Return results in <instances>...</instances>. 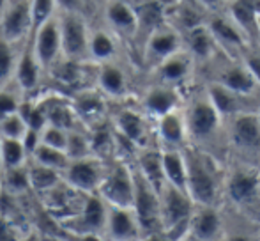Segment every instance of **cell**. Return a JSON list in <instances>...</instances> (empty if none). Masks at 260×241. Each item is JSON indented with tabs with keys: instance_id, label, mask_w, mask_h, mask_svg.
<instances>
[{
	"instance_id": "obj_29",
	"label": "cell",
	"mask_w": 260,
	"mask_h": 241,
	"mask_svg": "<svg viewBox=\"0 0 260 241\" xmlns=\"http://www.w3.org/2000/svg\"><path fill=\"white\" fill-rule=\"evenodd\" d=\"M165 181L188 192V162L184 149H163L161 147Z\"/></svg>"
},
{
	"instance_id": "obj_26",
	"label": "cell",
	"mask_w": 260,
	"mask_h": 241,
	"mask_svg": "<svg viewBox=\"0 0 260 241\" xmlns=\"http://www.w3.org/2000/svg\"><path fill=\"white\" fill-rule=\"evenodd\" d=\"M105 238L115 241H129L144 238L138 217L133 207H119L108 204Z\"/></svg>"
},
{
	"instance_id": "obj_7",
	"label": "cell",
	"mask_w": 260,
	"mask_h": 241,
	"mask_svg": "<svg viewBox=\"0 0 260 241\" xmlns=\"http://www.w3.org/2000/svg\"><path fill=\"white\" fill-rule=\"evenodd\" d=\"M135 169V204L133 209L138 217L144 238H159L163 236V224H161V199L159 192L151 185L140 170Z\"/></svg>"
},
{
	"instance_id": "obj_25",
	"label": "cell",
	"mask_w": 260,
	"mask_h": 241,
	"mask_svg": "<svg viewBox=\"0 0 260 241\" xmlns=\"http://www.w3.org/2000/svg\"><path fill=\"white\" fill-rule=\"evenodd\" d=\"M43 76H46V73L39 64L34 48H32V43L28 39L20 50L16 73H14V85L21 91L23 96H28V94L38 93V89L41 87Z\"/></svg>"
},
{
	"instance_id": "obj_45",
	"label": "cell",
	"mask_w": 260,
	"mask_h": 241,
	"mask_svg": "<svg viewBox=\"0 0 260 241\" xmlns=\"http://www.w3.org/2000/svg\"><path fill=\"white\" fill-rule=\"evenodd\" d=\"M127 2H131V4H135V6H137V4L142 2V0H127Z\"/></svg>"
},
{
	"instance_id": "obj_22",
	"label": "cell",
	"mask_w": 260,
	"mask_h": 241,
	"mask_svg": "<svg viewBox=\"0 0 260 241\" xmlns=\"http://www.w3.org/2000/svg\"><path fill=\"white\" fill-rule=\"evenodd\" d=\"M204 85H206L209 98H211L212 103L216 105L219 114L225 119L232 117L236 114H241V112H250L258 108L260 98L244 96V94L229 89V87L221 85L218 82H206Z\"/></svg>"
},
{
	"instance_id": "obj_3",
	"label": "cell",
	"mask_w": 260,
	"mask_h": 241,
	"mask_svg": "<svg viewBox=\"0 0 260 241\" xmlns=\"http://www.w3.org/2000/svg\"><path fill=\"white\" fill-rule=\"evenodd\" d=\"M226 153L234 163L260 167V117L257 110L241 112L225 119Z\"/></svg>"
},
{
	"instance_id": "obj_23",
	"label": "cell",
	"mask_w": 260,
	"mask_h": 241,
	"mask_svg": "<svg viewBox=\"0 0 260 241\" xmlns=\"http://www.w3.org/2000/svg\"><path fill=\"white\" fill-rule=\"evenodd\" d=\"M106 218H108V204L103 200L100 193H90L83 211L71 220L75 232L80 236H94V238H105Z\"/></svg>"
},
{
	"instance_id": "obj_8",
	"label": "cell",
	"mask_w": 260,
	"mask_h": 241,
	"mask_svg": "<svg viewBox=\"0 0 260 241\" xmlns=\"http://www.w3.org/2000/svg\"><path fill=\"white\" fill-rule=\"evenodd\" d=\"M135 169L133 163L122 160H112L105 179L98 188V193L110 206L133 207L135 204Z\"/></svg>"
},
{
	"instance_id": "obj_43",
	"label": "cell",
	"mask_w": 260,
	"mask_h": 241,
	"mask_svg": "<svg viewBox=\"0 0 260 241\" xmlns=\"http://www.w3.org/2000/svg\"><path fill=\"white\" fill-rule=\"evenodd\" d=\"M2 170H4V167H2V135H0V176H2Z\"/></svg>"
},
{
	"instance_id": "obj_31",
	"label": "cell",
	"mask_w": 260,
	"mask_h": 241,
	"mask_svg": "<svg viewBox=\"0 0 260 241\" xmlns=\"http://www.w3.org/2000/svg\"><path fill=\"white\" fill-rule=\"evenodd\" d=\"M20 50L21 46L13 45L0 36V89L14 85V73H16Z\"/></svg>"
},
{
	"instance_id": "obj_32",
	"label": "cell",
	"mask_w": 260,
	"mask_h": 241,
	"mask_svg": "<svg viewBox=\"0 0 260 241\" xmlns=\"http://www.w3.org/2000/svg\"><path fill=\"white\" fill-rule=\"evenodd\" d=\"M30 160H34V162H38V163H43V165H46V167H52V169L58 170V172H64L69 163H71V158H69L68 151L41 144V142H39V145L36 147V151L32 153Z\"/></svg>"
},
{
	"instance_id": "obj_6",
	"label": "cell",
	"mask_w": 260,
	"mask_h": 241,
	"mask_svg": "<svg viewBox=\"0 0 260 241\" xmlns=\"http://www.w3.org/2000/svg\"><path fill=\"white\" fill-rule=\"evenodd\" d=\"M209 64L212 68V78L207 82H218L229 89L244 94V96L260 98L258 82L251 75L250 68L241 55H230V53L219 52Z\"/></svg>"
},
{
	"instance_id": "obj_35",
	"label": "cell",
	"mask_w": 260,
	"mask_h": 241,
	"mask_svg": "<svg viewBox=\"0 0 260 241\" xmlns=\"http://www.w3.org/2000/svg\"><path fill=\"white\" fill-rule=\"evenodd\" d=\"M27 130L28 126L25 123V119L21 117L20 112H14V114L7 115V117L0 120V135L6 138H18V140H21L25 137V133H27Z\"/></svg>"
},
{
	"instance_id": "obj_12",
	"label": "cell",
	"mask_w": 260,
	"mask_h": 241,
	"mask_svg": "<svg viewBox=\"0 0 260 241\" xmlns=\"http://www.w3.org/2000/svg\"><path fill=\"white\" fill-rule=\"evenodd\" d=\"M110 162L96 155L83 156V158L71 160L68 169L62 172V177L73 188L85 193H96L100 185L105 179Z\"/></svg>"
},
{
	"instance_id": "obj_14",
	"label": "cell",
	"mask_w": 260,
	"mask_h": 241,
	"mask_svg": "<svg viewBox=\"0 0 260 241\" xmlns=\"http://www.w3.org/2000/svg\"><path fill=\"white\" fill-rule=\"evenodd\" d=\"M197 64L199 62L191 55V52L186 46H182L179 52H175L174 55L167 57L161 64H157L151 73L154 75L156 82L168 83V85H174L188 93L191 89Z\"/></svg>"
},
{
	"instance_id": "obj_5",
	"label": "cell",
	"mask_w": 260,
	"mask_h": 241,
	"mask_svg": "<svg viewBox=\"0 0 260 241\" xmlns=\"http://www.w3.org/2000/svg\"><path fill=\"white\" fill-rule=\"evenodd\" d=\"M260 167L246 165V163H234L226 169L225 186H223V199L229 200L230 206L236 209L253 211L260 204Z\"/></svg>"
},
{
	"instance_id": "obj_28",
	"label": "cell",
	"mask_w": 260,
	"mask_h": 241,
	"mask_svg": "<svg viewBox=\"0 0 260 241\" xmlns=\"http://www.w3.org/2000/svg\"><path fill=\"white\" fill-rule=\"evenodd\" d=\"M120 45H124L106 25L92 27L89 41V61L101 64L120 57Z\"/></svg>"
},
{
	"instance_id": "obj_34",
	"label": "cell",
	"mask_w": 260,
	"mask_h": 241,
	"mask_svg": "<svg viewBox=\"0 0 260 241\" xmlns=\"http://www.w3.org/2000/svg\"><path fill=\"white\" fill-rule=\"evenodd\" d=\"M23 94L16 85H9L0 89V120L7 115L20 110V105L23 101Z\"/></svg>"
},
{
	"instance_id": "obj_4",
	"label": "cell",
	"mask_w": 260,
	"mask_h": 241,
	"mask_svg": "<svg viewBox=\"0 0 260 241\" xmlns=\"http://www.w3.org/2000/svg\"><path fill=\"white\" fill-rule=\"evenodd\" d=\"M161 199V224H163V238L186 239L188 225L197 204L186 190L165 183L159 192Z\"/></svg>"
},
{
	"instance_id": "obj_11",
	"label": "cell",
	"mask_w": 260,
	"mask_h": 241,
	"mask_svg": "<svg viewBox=\"0 0 260 241\" xmlns=\"http://www.w3.org/2000/svg\"><path fill=\"white\" fill-rule=\"evenodd\" d=\"M182 46H184L182 32L177 31L172 23L165 21L156 31H152L149 38L144 41L140 53H138V59L147 71H152L157 64H161L167 57L179 52Z\"/></svg>"
},
{
	"instance_id": "obj_13",
	"label": "cell",
	"mask_w": 260,
	"mask_h": 241,
	"mask_svg": "<svg viewBox=\"0 0 260 241\" xmlns=\"http://www.w3.org/2000/svg\"><path fill=\"white\" fill-rule=\"evenodd\" d=\"M103 25L110 28L124 45L133 46L138 32V13L127 0H106L100 9Z\"/></svg>"
},
{
	"instance_id": "obj_16",
	"label": "cell",
	"mask_w": 260,
	"mask_h": 241,
	"mask_svg": "<svg viewBox=\"0 0 260 241\" xmlns=\"http://www.w3.org/2000/svg\"><path fill=\"white\" fill-rule=\"evenodd\" d=\"M186 100V93L174 85H168L163 82H152L147 85L142 93L140 98V107L149 117L157 119L165 114H170L174 110L182 108Z\"/></svg>"
},
{
	"instance_id": "obj_47",
	"label": "cell",
	"mask_w": 260,
	"mask_h": 241,
	"mask_svg": "<svg viewBox=\"0 0 260 241\" xmlns=\"http://www.w3.org/2000/svg\"><path fill=\"white\" fill-rule=\"evenodd\" d=\"M258 172H260V169H258Z\"/></svg>"
},
{
	"instance_id": "obj_15",
	"label": "cell",
	"mask_w": 260,
	"mask_h": 241,
	"mask_svg": "<svg viewBox=\"0 0 260 241\" xmlns=\"http://www.w3.org/2000/svg\"><path fill=\"white\" fill-rule=\"evenodd\" d=\"M34 34L30 0H11L0 20V36L16 46H23Z\"/></svg>"
},
{
	"instance_id": "obj_37",
	"label": "cell",
	"mask_w": 260,
	"mask_h": 241,
	"mask_svg": "<svg viewBox=\"0 0 260 241\" xmlns=\"http://www.w3.org/2000/svg\"><path fill=\"white\" fill-rule=\"evenodd\" d=\"M32 4V18H34V28L57 14V4L55 0H30Z\"/></svg>"
},
{
	"instance_id": "obj_2",
	"label": "cell",
	"mask_w": 260,
	"mask_h": 241,
	"mask_svg": "<svg viewBox=\"0 0 260 241\" xmlns=\"http://www.w3.org/2000/svg\"><path fill=\"white\" fill-rule=\"evenodd\" d=\"M188 162V193L195 204H219L223 199L226 169L218 155L188 144L184 147Z\"/></svg>"
},
{
	"instance_id": "obj_17",
	"label": "cell",
	"mask_w": 260,
	"mask_h": 241,
	"mask_svg": "<svg viewBox=\"0 0 260 241\" xmlns=\"http://www.w3.org/2000/svg\"><path fill=\"white\" fill-rule=\"evenodd\" d=\"M209 31L212 32L216 43L221 48V52L230 53V55H241L248 46L255 45L251 39L243 32V28L229 16L226 11L223 13L209 14L206 20Z\"/></svg>"
},
{
	"instance_id": "obj_19",
	"label": "cell",
	"mask_w": 260,
	"mask_h": 241,
	"mask_svg": "<svg viewBox=\"0 0 260 241\" xmlns=\"http://www.w3.org/2000/svg\"><path fill=\"white\" fill-rule=\"evenodd\" d=\"M96 87L110 101H126L131 96L129 71L119 59L98 64Z\"/></svg>"
},
{
	"instance_id": "obj_9",
	"label": "cell",
	"mask_w": 260,
	"mask_h": 241,
	"mask_svg": "<svg viewBox=\"0 0 260 241\" xmlns=\"http://www.w3.org/2000/svg\"><path fill=\"white\" fill-rule=\"evenodd\" d=\"M110 120H112L113 128L126 138H129L138 149L157 145L154 119L149 117L142 110L140 105L138 107L124 105V107L117 108L113 114H110Z\"/></svg>"
},
{
	"instance_id": "obj_38",
	"label": "cell",
	"mask_w": 260,
	"mask_h": 241,
	"mask_svg": "<svg viewBox=\"0 0 260 241\" xmlns=\"http://www.w3.org/2000/svg\"><path fill=\"white\" fill-rule=\"evenodd\" d=\"M241 57H243V61L246 62L251 75L255 76V80H257L258 85H260V46H257V45L248 46V48L241 53Z\"/></svg>"
},
{
	"instance_id": "obj_18",
	"label": "cell",
	"mask_w": 260,
	"mask_h": 241,
	"mask_svg": "<svg viewBox=\"0 0 260 241\" xmlns=\"http://www.w3.org/2000/svg\"><path fill=\"white\" fill-rule=\"evenodd\" d=\"M30 43L41 68L45 69V73H48L50 68L62 57V38L57 14L34 28Z\"/></svg>"
},
{
	"instance_id": "obj_21",
	"label": "cell",
	"mask_w": 260,
	"mask_h": 241,
	"mask_svg": "<svg viewBox=\"0 0 260 241\" xmlns=\"http://www.w3.org/2000/svg\"><path fill=\"white\" fill-rule=\"evenodd\" d=\"M225 234V220L221 217L219 204H197L188 225L186 239L214 241Z\"/></svg>"
},
{
	"instance_id": "obj_10",
	"label": "cell",
	"mask_w": 260,
	"mask_h": 241,
	"mask_svg": "<svg viewBox=\"0 0 260 241\" xmlns=\"http://www.w3.org/2000/svg\"><path fill=\"white\" fill-rule=\"evenodd\" d=\"M62 38V57L89 61V41L92 25L85 13H57Z\"/></svg>"
},
{
	"instance_id": "obj_20",
	"label": "cell",
	"mask_w": 260,
	"mask_h": 241,
	"mask_svg": "<svg viewBox=\"0 0 260 241\" xmlns=\"http://www.w3.org/2000/svg\"><path fill=\"white\" fill-rule=\"evenodd\" d=\"M71 103L83 128H92L110 119L108 98L96 85L85 87L71 94Z\"/></svg>"
},
{
	"instance_id": "obj_42",
	"label": "cell",
	"mask_w": 260,
	"mask_h": 241,
	"mask_svg": "<svg viewBox=\"0 0 260 241\" xmlns=\"http://www.w3.org/2000/svg\"><path fill=\"white\" fill-rule=\"evenodd\" d=\"M9 2H11V0H0V20H2V16H4V13H6Z\"/></svg>"
},
{
	"instance_id": "obj_40",
	"label": "cell",
	"mask_w": 260,
	"mask_h": 241,
	"mask_svg": "<svg viewBox=\"0 0 260 241\" xmlns=\"http://www.w3.org/2000/svg\"><path fill=\"white\" fill-rule=\"evenodd\" d=\"M207 14H214V13H223L229 7L230 0H195Z\"/></svg>"
},
{
	"instance_id": "obj_44",
	"label": "cell",
	"mask_w": 260,
	"mask_h": 241,
	"mask_svg": "<svg viewBox=\"0 0 260 241\" xmlns=\"http://www.w3.org/2000/svg\"><path fill=\"white\" fill-rule=\"evenodd\" d=\"M257 28H258V41H260V9H258V16H257Z\"/></svg>"
},
{
	"instance_id": "obj_30",
	"label": "cell",
	"mask_w": 260,
	"mask_h": 241,
	"mask_svg": "<svg viewBox=\"0 0 260 241\" xmlns=\"http://www.w3.org/2000/svg\"><path fill=\"white\" fill-rule=\"evenodd\" d=\"M28 179H30V188L32 192H36L38 195H43L48 190H52L53 186H57L62 181V172L46 167L43 163H38L34 160L28 158Z\"/></svg>"
},
{
	"instance_id": "obj_24",
	"label": "cell",
	"mask_w": 260,
	"mask_h": 241,
	"mask_svg": "<svg viewBox=\"0 0 260 241\" xmlns=\"http://www.w3.org/2000/svg\"><path fill=\"white\" fill-rule=\"evenodd\" d=\"M156 142L163 149H184L189 144L188 124L182 108L165 114L154 120Z\"/></svg>"
},
{
	"instance_id": "obj_27",
	"label": "cell",
	"mask_w": 260,
	"mask_h": 241,
	"mask_svg": "<svg viewBox=\"0 0 260 241\" xmlns=\"http://www.w3.org/2000/svg\"><path fill=\"white\" fill-rule=\"evenodd\" d=\"M182 38H184V46L191 52V55L195 57L197 62L209 64V62L221 52V48L216 43L212 32L209 31L207 23L197 25V27L186 31L182 34Z\"/></svg>"
},
{
	"instance_id": "obj_36",
	"label": "cell",
	"mask_w": 260,
	"mask_h": 241,
	"mask_svg": "<svg viewBox=\"0 0 260 241\" xmlns=\"http://www.w3.org/2000/svg\"><path fill=\"white\" fill-rule=\"evenodd\" d=\"M68 137H69L68 130H62V128L53 126V124H46V126L39 131L41 144L52 145V147H57V149H64V151H68Z\"/></svg>"
},
{
	"instance_id": "obj_46",
	"label": "cell",
	"mask_w": 260,
	"mask_h": 241,
	"mask_svg": "<svg viewBox=\"0 0 260 241\" xmlns=\"http://www.w3.org/2000/svg\"><path fill=\"white\" fill-rule=\"evenodd\" d=\"M257 114H258V117H260V103H258V108H257Z\"/></svg>"
},
{
	"instance_id": "obj_39",
	"label": "cell",
	"mask_w": 260,
	"mask_h": 241,
	"mask_svg": "<svg viewBox=\"0 0 260 241\" xmlns=\"http://www.w3.org/2000/svg\"><path fill=\"white\" fill-rule=\"evenodd\" d=\"M57 13H85L89 14V0H55Z\"/></svg>"
},
{
	"instance_id": "obj_33",
	"label": "cell",
	"mask_w": 260,
	"mask_h": 241,
	"mask_svg": "<svg viewBox=\"0 0 260 241\" xmlns=\"http://www.w3.org/2000/svg\"><path fill=\"white\" fill-rule=\"evenodd\" d=\"M28 158H30V156H28L27 149H25L23 140L2 137V167H4V170L25 165V163L28 162Z\"/></svg>"
},
{
	"instance_id": "obj_41",
	"label": "cell",
	"mask_w": 260,
	"mask_h": 241,
	"mask_svg": "<svg viewBox=\"0 0 260 241\" xmlns=\"http://www.w3.org/2000/svg\"><path fill=\"white\" fill-rule=\"evenodd\" d=\"M105 2H106V0H89L90 7H94V9H98V11H100L101 7H103Z\"/></svg>"
},
{
	"instance_id": "obj_1",
	"label": "cell",
	"mask_w": 260,
	"mask_h": 241,
	"mask_svg": "<svg viewBox=\"0 0 260 241\" xmlns=\"http://www.w3.org/2000/svg\"><path fill=\"white\" fill-rule=\"evenodd\" d=\"M186 124H188L189 144L199 145L202 149L214 153L216 145H226L225 135V117L219 114L216 105L209 98L206 85L197 93H186V100L182 105ZM216 155V153H214Z\"/></svg>"
}]
</instances>
